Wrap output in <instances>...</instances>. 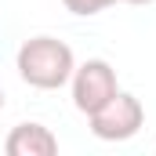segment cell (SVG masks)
I'll return each mask as SVG.
<instances>
[{
    "label": "cell",
    "instance_id": "cell-1",
    "mask_svg": "<svg viewBox=\"0 0 156 156\" xmlns=\"http://www.w3.org/2000/svg\"><path fill=\"white\" fill-rule=\"evenodd\" d=\"M15 69L37 91H58L66 87L73 69H76V55L66 40L58 37H29L18 55H15Z\"/></svg>",
    "mask_w": 156,
    "mask_h": 156
},
{
    "label": "cell",
    "instance_id": "cell-2",
    "mask_svg": "<svg viewBox=\"0 0 156 156\" xmlns=\"http://www.w3.org/2000/svg\"><path fill=\"white\" fill-rule=\"evenodd\" d=\"M87 120H91V134L94 138H102V142H127V138H134L142 131L145 109H142V102L131 91H116L102 109H94Z\"/></svg>",
    "mask_w": 156,
    "mask_h": 156
},
{
    "label": "cell",
    "instance_id": "cell-3",
    "mask_svg": "<svg viewBox=\"0 0 156 156\" xmlns=\"http://www.w3.org/2000/svg\"><path fill=\"white\" fill-rule=\"evenodd\" d=\"M69 87H73V105H76L83 116H91L94 109H102L113 94L120 91L116 83V69L105 62V58H87L80 62L69 76Z\"/></svg>",
    "mask_w": 156,
    "mask_h": 156
},
{
    "label": "cell",
    "instance_id": "cell-4",
    "mask_svg": "<svg viewBox=\"0 0 156 156\" xmlns=\"http://www.w3.org/2000/svg\"><path fill=\"white\" fill-rule=\"evenodd\" d=\"M4 153L7 156H55L58 138H55L51 127H44L37 120H26V123L11 127V134L4 138Z\"/></svg>",
    "mask_w": 156,
    "mask_h": 156
},
{
    "label": "cell",
    "instance_id": "cell-5",
    "mask_svg": "<svg viewBox=\"0 0 156 156\" xmlns=\"http://www.w3.org/2000/svg\"><path fill=\"white\" fill-rule=\"evenodd\" d=\"M120 0H62V7L69 15H80V18H91V15H102L105 7H113Z\"/></svg>",
    "mask_w": 156,
    "mask_h": 156
},
{
    "label": "cell",
    "instance_id": "cell-6",
    "mask_svg": "<svg viewBox=\"0 0 156 156\" xmlns=\"http://www.w3.org/2000/svg\"><path fill=\"white\" fill-rule=\"evenodd\" d=\"M123 4H138V7H145V4H156V0H123Z\"/></svg>",
    "mask_w": 156,
    "mask_h": 156
},
{
    "label": "cell",
    "instance_id": "cell-7",
    "mask_svg": "<svg viewBox=\"0 0 156 156\" xmlns=\"http://www.w3.org/2000/svg\"><path fill=\"white\" fill-rule=\"evenodd\" d=\"M0 113H4V87H0Z\"/></svg>",
    "mask_w": 156,
    "mask_h": 156
}]
</instances>
